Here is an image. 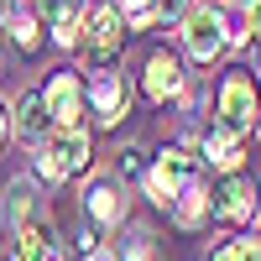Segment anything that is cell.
I'll list each match as a JSON object with an SVG mask.
<instances>
[{
  "instance_id": "6da1fadb",
  "label": "cell",
  "mask_w": 261,
  "mask_h": 261,
  "mask_svg": "<svg viewBox=\"0 0 261 261\" xmlns=\"http://www.w3.org/2000/svg\"><path fill=\"white\" fill-rule=\"evenodd\" d=\"M193 172H199V141H183V146H167L157 162L146 172V199L157 209H172V199L193 183Z\"/></svg>"
},
{
  "instance_id": "7a4b0ae2",
  "label": "cell",
  "mask_w": 261,
  "mask_h": 261,
  "mask_svg": "<svg viewBox=\"0 0 261 261\" xmlns=\"http://www.w3.org/2000/svg\"><path fill=\"white\" fill-rule=\"evenodd\" d=\"M125 53V21L115 6H94L84 16V58L94 68H115V58Z\"/></svg>"
},
{
  "instance_id": "3957f363",
  "label": "cell",
  "mask_w": 261,
  "mask_h": 261,
  "mask_svg": "<svg viewBox=\"0 0 261 261\" xmlns=\"http://www.w3.org/2000/svg\"><path fill=\"white\" fill-rule=\"evenodd\" d=\"M84 167H89V136L84 130H58V136H47L37 146V172L47 183H63Z\"/></svg>"
},
{
  "instance_id": "277c9868",
  "label": "cell",
  "mask_w": 261,
  "mask_h": 261,
  "mask_svg": "<svg viewBox=\"0 0 261 261\" xmlns=\"http://www.w3.org/2000/svg\"><path fill=\"white\" fill-rule=\"evenodd\" d=\"M256 79L251 73H225V84H220V130H235V136H251V125H256Z\"/></svg>"
},
{
  "instance_id": "5b68a950",
  "label": "cell",
  "mask_w": 261,
  "mask_h": 261,
  "mask_svg": "<svg viewBox=\"0 0 261 261\" xmlns=\"http://www.w3.org/2000/svg\"><path fill=\"white\" fill-rule=\"evenodd\" d=\"M256 199H261V188H256L251 172H230V178H220V188L209 193V220L214 225H246L256 214Z\"/></svg>"
},
{
  "instance_id": "8992f818",
  "label": "cell",
  "mask_w": 261,
  "mask_h": 261,
  "mask_svg": "<svg viewBox=\"0 0 261 261\" xmlns=\"http://www.w3.org/2000/svg\"><path fill=\"white\" fill-rule=\"evenodd\" d=\"M225 42H230V37H225V16L214 11V6L183 16V47H188L193 63H214V58L225 53Z\"/></svg>"
},
{
  "instance_id": "52a82bcc",
  "label": "cell",
  "mask_w": 261,
  "mask_h": 261,
  "mask_svg": "<svg viewBox=\"0 0 261 261\" xmlns=\"http://www.w3.org/2000/svg\"><path fill=\"white\" fill-rule=\"evenodd\" d=\"M42 99H47V115H53V125H63V130H79V120H84V84H79L73 73H53V84L42 89Z\"/></svg>"
},
{
  "instance_id": "ba28073f",
  "label": "cell",
  "mask_w": 261,
  "mask_h": 261,
  "mask_svg": "<svg viewBox=\"0 0 261 261\" xmlns=\"http://www.w3.org/2000/svg\"><path fill=\"white\" fill-rule=\"evenodd\" d=\"M125 105H130L125 79H120L115 68H99L94 84H89V110H94V120H99V125H115V120L125 115Z\"/></svg>"
},
{
  "instance_id": "9c48e42d",
  "label": "cell",
  "mask_w": 261,
  "mask_h": 261,
  "mask_svg": "<svg viewBox=\"0 0 261 261\" xmlns=\"http://www.w3.org/2000/svg\"><path fill=\"white\" fill-rule=\"evenodd\" d=\"M178 89H183V63L172 58V53H151L146 58V73H141V94L151 105H167Z\"/></svg>"
},
{
  "instance_id": "30bf717a",
  "label": "cell",
  "mask_w": 261,
  "mask_h": 261,
  "mask_svg": "<svg viewBox=\"0 0 261 261\" xmlns=\"http://www.w3.org/2000/svg\"><path fill=\"white\" fill-rule=\"evenodd\" d=\"M16 261H63L58 235H53L47 220H32V225L16 230Z\"/></svg>"
},
{
  "instance_id": "8fae6325",
  "label": "cell",
  "mask_w": 261,
  "mask_h": 261,
  "mask_svg": "<svg viewBox=\"0 0 261 261\" xmlns=\"http://www.w3.org/2000/svg\"><path fill=\"white\" fill-rule=\"evenodd\" d=\"M84 209H89V220H94L99 230L120 225V220H125V199H120V183H115V178H99V183L89 188V199H84Z\"/></svg>"
},
{
  "instance_id": "7c38bea8",
  "label": "cell",
  "mask_w": 261,
  "mask_h": 261,
  "mask_svg": "<svg viewBox=\"0 0 261 261\" xmlns=\"http://www.w3.org/2000/svg\"><path fill=\"white\" fill-rule=\"evenodd\" d=\"M47 125H53V115H47V99H42V94L32 89L27 99H21V110H16V136L27 141V146H42Z\"/></svg>"
},
{
  "instance_id": "4fadbf2b",
  "label": "cell",
  "mask_w": 261,
  "mask_h": 261,
  "mask_svg": "<svg viewBox=\"0 0 261 261\" xmlns=\"http://www.w3.org/2000/svg\"><path fill=\"white\" fill-rule=\"evenodd\" d=\"M241 141H246V136H235V130H220V125H214L209 141H199V151H204L199 162L220 167V172H235V167H241Z\"/></svg>"
},
{
  "instance_id": "5bb4252c",
  "label": "cell",
  "mask_w": 261,
  "mask_h": 261,
  "mask_svg": "<svg viewBox=\"0 0 261 261\" xmlns=\"http://www.w3.org/2000/svg\"><path fill=\"white\" fill-rule=\"evenodd\" d=\"M172 220H178L183 230H199L209 220V188L204 183H188L178 199H172Z\"/></svg>"
},
{
  "instance_id": "9a60e30c",
  "label": "cell",
  "mask_w": 261,
  "mask_h": 261,
  "mask_svg": "<svg viewBox=\"0 0 261 261\" xmlns=\"http://www.w3.org/2000/svg\"><path fill=\"white\" fill-rule=\"evenodd\" d=\"M0 16H6V27H11V37H16V47L32 58V53L42 47V37H37V16L21 6V0H6V6H0Z\"/></svg>"
},
{
  "instance_id": "2e32d148",
  "label": "cell",
  "mask_w": 261,
  "mask_h": 261,
  "mask_svg": "<svg viewBox=\"0 0 261 261\" xmlns=\"http://www.w3.org/2000/svg\"><path fill=\"white\" fill-rule=\"evenodd\" d=\"M42 16H47V27L58 32L63 47H73L79 42V0H37Z\"/></svg>"
},
{
  "instance_id": "e0dca14e",
  "label": "cell",
  "mask_w": 261,
  "mask_h": 261,
  "mask_svg": "<svg viewBox=\"0 0 261 261\" xmlns=\"http://www.w3.org/2000/svg\"><path fill=\"white\" fill-rule=\"evenodd\" d=\"M32 220H42V199L32 193V183H11V193H6V225L21 230Z\"/></svg>"
},
{
  "instance_id": "ac0fdd59",
  "label": "cell",
  "mask_w": 261,
  "mask_h": 261,
  "mask_svg": "<svg viewBox=\"0 0 261 261\" xmlns=\"http://www.w3.org/2000/svg\"><path fill=\"white\" fill-rule=\"evenodd\" d=\"M209 261H261V241H256V235H246V241H225Z\"/></svg>"
},
{
  "instance_id": "d6986e66",
  "label": "cell",
  "mask_w": 261,
  "mask_h": 261,
  "mask_svg": "<svg viewBox=\"0 0 261 261\" xmlns=\"http://www.w3.org/2000/svg\"><path fill=\"white\" fill-rule=\"evenodd\" d=\"M188 0H151V21H183Z\"/></svg>"
},
{
  "instance_id": "ffe728a7",
  "label": "cell",
  "mask_w": 261,
  "mask_h": 261,
  "mask_svg": "<svg viewBox=\"0 0 261 261\" xmlns=\"http://www.w3.org/2000/svg\"><path fill=\"white\" fill-rule=\"evenodd\" d=\"M115 172H120V178H141V146H125L120 162H115Z\"/></svg>"
},
{
  "instance_id": "44dd1931",
  "label": "cell",
  "mask_w": 261,
  "mask_h": 261,
  "mask_svg": "<svg viewBox=\"0 0 261 261\" xmlns=\"http://www.w3.org/2000/svg\"><path fill=\"white\" fill-rule=\"evenodd\" d=\"M120 6H125V16L136 27H151V0H120Z\"/></svg>"
},
{
  "instance_id": "7402d4cb",
  "label": "cell",
  "mask_w": 261,
  "mask_h": 261,
  "mask_svg": "<svg viewBox=\"0 0 261 261\" xmlns=\"http://www.w3.org/2000/svg\"><path fill=\"white\" fill-rule=\"evenodd\" d=\"M246 37L261 42V0H246Z\"/></svg>"
},
{
  "instance_id": "603a6c76",
  "label": "cell",
  "mask_w": 261,
  "mask_h": 261,
  "mask_svg": "<svg viewBox=\"0 0 261 261\" xmlns=\"http://www.w3.org/2000/svg\"><path fill=\"white\" fill-rule=\"evenodd\" d=\"M84 261H120L115 251H105V246H89V256H84Z\"/></svg>"
},
{
  "instance_id": "cb8c5ba5",
  "label": "cell",
  "mask_w": 261,
  "mask_h": 261,
  "mask_svg": "<svg viewBox=\"0 0 261 261\" xmlns=\"http://www.w3.org/2000/svg\"><path fill=\"white\" fill-rule=\"evenodd\" d=\"M6 136H11V110L0 105V141H6Z\"/></svg>"
},
{
  "instance_id": "d4e9b609",
  "label": "cell",
  "mask_w": 261,
  "mask_h": 261,
  "mask_svg": "<svg viewBox=\"0 0 261 261\" xmlns=\"http://www.w3.org/2000/svg\"><path fill=\"white\" fill-rule=\"evenodd\" d=\"M256 89H261V79H256Z\"/></svg>"
},
{
  "instance_id": "484cf974",
  "label": "cell",
  "mask_w": 261,
  "mask_h": 261,
  "mask_svg": "<svg viewBox=\"0 0 261 261\" xmlns=\"http://www.w3.org/2000/svg\"><path fill=\"white\" fill-rule=\"evenodd\" d=\"M0 6H6V0H0Z\"/></svg>"
}]
</instances>
